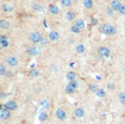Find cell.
I'll use <instances>...</instances> for the list:
<instances>
[{"mask_svg":"<svg viewBox=\"0 0 125 124\" xmlns=\"http://www.w3.org/2000/svg\"><path fill=\"white\" fill-rule=\"evenodd\" d=\"M100 32L102 34H104V35L112 36L114 34H116V27L110 23H104L100 26Z\"/></svg>","mask_w":125,"mask_h":124,"instance_id":"cell-1","label":"cell"},{"mask_svg":"<svg viewBox=\"0 0 125 124\" xmlns=\"http://www.w3.org/2000/svg\"><path fill=\"white\" fill-rule=\"evenodd\" d=\"M78 88V83H77V80L76 81H71V82H68V85L65 87V91L66 94L71 95V94H74L76 91V89Z\"/></svg>","mask_w":125,"mask_h":124,"instance_id":"cell-2","label":"cell"},{"mask_svg":"<svg viewBox=\"0 0 125 124\" xmlns=\"http://www.w3.org/2000/svg\"><path fill=\"white\" fill-rule=\"evenodd\" d=\"M29 40H31L33 44H39L44 40V37L41 36V34L38 33V32H32L28 36Z\"/></svg>","mask_w":125,"mask_h":124,"instance_id":"cell-3","label":"cell"},{"mask_svg":"<svg viewBox=\"0 0 125 124\" xmlns=\"http://www.w3.org/2000/svg\"><path fill=\"white\" fill-rule=\"evenodd\" d=\"M5 62L8 66H10V68H17V66L19 65V60H17V58L14 56H10V57H8V58H6Z\"/></svg>","mask_w":125,"mask_h":124,"instance_id":"cell-4","label":"cell"},{"mask_svg":"<svg viewBox=\"0 0 125 124\" xmlns=\"http://www.w3.org/2000/svg\"><path fill=\"white\" fill-rule=\"evenodd\" d=\"M61 36H60V33L58 30H50L49 34H48V39L50 41H53V42H57L58 40H60Z\"/></svg>","mask_w":125,"mask_h":124,"instance_id":"cell-5","label":"cell"},{"mask_svg":"<svg viewBox=\"0 0 125 124\" xmlns=\"http://www.w3.org/2000/svg\"><path fill=\"white\" fill-rule=\"evenodd\" d=\"M98 53H99V56L103 57V58H108L111 54V50L106 46H102V47L98 48Z\"/></svg>","mask_w":125,"mask_h":124,"instance_id":"cell-6","label":"cell"},{"mask_svg":"<svg viewBox=\"0 0 125 124\" xmlns=\"http://www.w3.org/2000/svg\"><path fill=\"white\" fill-rule=\"evenodd\" d=\"M122 5L123 3L121 2L120 0H112L110 2V7H111V9L113 10L114 12H119L120 11V9H121V7H122Z\"/></svg>","mask_w":125,"mask_h":124,"instance_id":"cell-7","label":"cell"},{"mask_svg":"<svg viewBox=\"0 0 125 124\" xmlns=\"http://www.w3.org/2000/svg\"><path fill=\"white\" fill-rule=\"evenodd\" d=\"M11 115V111L8 110L7 108H1L0 109V119L1 120H8Z\"/></svg>","mask_w":125,"mask_h":124,"instance_id":"cell-8","label":"cell"},{"mask_svg":"<svg viewBox=\"0 0 125 124\" xmlns=\"http://www.w3.org/2000/svg\"><path fill=\"white\" fill-rule=\"evenodd\" d=\"M56 117H57V119H59L60 121H63V120L66 119V112L62 108H58L57 110H56Z\"/></svg>","mask_w":125,"mask_h":124,"instance_id":"cell-9","label":"cell"},{"mask_svg":"<svg viewBox=\"0 0 125 124\" xmlns=\"http://www.w3.org/2000/svg\"><path fill=\"white\" fill-rule=\"evenodd\" d=\"M5 108H7L8 110L10 111H14L17 109V103L14 100H9L5 103Z\"/></svg>","mask_w":125,"mask_h":124,"instance_id":"cell-10","label":"cell"},{"mask_svg":"<svg viewBox=\"0 0 125 124\" xmlns=\"http://www.w3.org/2000/svg\"><path fill=\"white\" fill-rule=\"evenodd\" d=\"M27 53H28L29 56H38V54L40 53V49L37 46L33 45V46H31V47L27 49Z\"/></svg>","mask_w":125,"mask_h":124,"instance_id":"cell-11","label":"cell"},{"mask_svg":"<svg viewBox=\"0 0 125 124\" xmlns=\"http://www.w3.org/2000/svg\"><path fill=\"white\" fill-rule=\"evenodd\" d=\"M74 25H75L76 27L80 28V30H85L86 28V22L83 19H77V20L74 21Z\"/></svg>","mask_w":125,"mask_h":124,"instance_id":"cell-12","label":"cell"},{"mask_svg":"<svg viewBox=\"0 0 125 124\" xmlns=\"http://www.w3.org/2000/svg\"><path fill=\"white\" fill-rule=\"evenodd\" d=\"M84 115H85V110L83 108L78 107L74 110V117L77 118V119H82V118H84Z\"/></svg>","mask_w":125,"mask_h":124,"instance_id":"cell-13","label":"cell"},{"mask_svg":"<svg viewBox=\"0 0 125 124\" xmlns=\"http://www.w3.org/2000/svg\"><path fill=\"white\" fill-rule=\"evenodd\" d=\"M65 19L68 21H75L76 20V13L73 10H68L65 13Z\"/></svg>","mask_w":125,"mask_h":124,"instance_id":"cell-14","label":"cell"},{"mask_svg":"<svg viewBox=\"0 0 125 124\" xmlns=\"http://www.w3.org/2000/svg\"><path fill=\"white\" fill-rule=\"evenodd\" d=\"M1 10H2L5 13H11V12L14 10V8H13L12 5H10V3H3L2 7H1Z\"/></svg>","mask_w":125,"mask_h":124,"instance_id":"cell-15","label":"cell"},{"mask_svg":"<svg viewBox=\"0 0 125 124\" xmlns=\"http://www.w3.org/2000/svg\"><path fill=\"white\" fill-rule=\"evenodd\" d=\"M0 44H1V46H2L3 48H8L9 47V39H8V37L6 35H1L0 36Z\"/></svg>","mask_w":125,"mask_h":124,"instance_id":"cell-16","label":"cell"},{"mask_svg":"<svg viewBox=\"0 0 125 124\" xmlns=\"http://www.w3.org/2000/svg\"><path fill=\"white\" fill-rule=\"evenodd\" d=\"M65 77H66V80H68V82H71V81H76V78H77V74H76L75 72H73V71H68V72L66 73Z\"/></svg>","mask_w":125,"mask_h":124,"instance_id":"cell-17","label":"cell"},{"mask_svg":"<svg viewBox=\"0 0 125 124\" xmlns=\"http://www.w3.org/2000/svg\"><path fill=\"white\" fill-rule=\"evenodd\" d=\"M48 10H49V12L51 14H53V15H57V14H59V12H60L59 7H58L57 5H50L49 8H48Z\"/></svg>","mask_w":125,"mask_h":124,"instance_id":"cell-18","label":"cell"},{"mask_svg":"<svg viewBox=\"0 0 125 124\" xmlns=\"http://www.w3.org/2000/svg\"><path fill=\"white\" fill-rule=\"evenodd\" d=\"M0 28H1V30H9L10 28V22L7 21V20H5V19H1L0 20Z\"/></svg>","mask_w":125,"mask_h":124,"instance_id":"cell-19","label":"cell"},{"mask_svg":"<svg viewBox=\"0 0 125 124\" xmlns=\"http://www.w3.org/2000/svg\"><path fill=\"white\" fill-rule=\"evenodd\" d=\"M40 106H41V108H44V109H50V107H51V102H50V100H48V99H43L41 100V102H40Z\"/></svg>","mask_w":125,"mask_h":124,"instance_id":"cell-20","label":"cell"},{"mask_svg":"<svg viewBox=\"0 0 125 124\" xmlns=\"http://www.w3.org/2000/svg\"><path fill=\"white\" fill-rule=\"evenodd\" d=\"M96 95L97 97H99V98H104L107 96V91L104 88H98L96 91Z\"/></svg>","mask_w":125,"mask_h":124,"instance_id":"cell-21","label":"cell"},{"mask_svg":"<svg viewBox=\"0 0 125 124\" xmlns=\"http://www.w3.org/2000/svg\"><path fill=\"white\" fill-rule=\"evenodd\" d=\"M83 6L87 10H90L94 7V1H92V0H84V1H83Z\"/></svg>","mask_w":125,"mask_h":124,"instance_id":"cell-22","label":"cell"},{"mask_svg":"<svg viewBox=\"0 0 125 124\" xmlns=\"http://www.w3.org/2000/svg\"><path fill=\"white\" fill-rule=\"evenodd\" d=\"M85 50H86V48H85V46H84L83 44H78V45H76L75 51L77 52V53H84V52H85Z\"/></svg>","mask_w":125,"mask_h":124,"instance_id":"cell-23","label":"cell"},{"mask_svg":"<svg viewBox=\"0 0 125 124\" xmlns=\"http://www.w3.org/2000/svg\"><path fill=\"white\" fill-rule=\"evenodd\" d=\"M40 75V71L38 69H33V70L29 71V76L33 77V78H36Z\"/></svg>","mask_w":125,"mask_h":124,"instance_id":"cell-24","label":"cell"},{"mask_svg":"<svg viewBox=\"0 0 125 124\" xmlns=\"http://www.w3.org/2000/svg\"><path fill=\"white\" fill-rule=\"evenodd\" d=\"M73 3V0H61V5L64 8H70Z\"/></svg>","mask_w":125,"mask_h":124,"instance_id":"cell-25","label":"cell"},{"mask_svg":"<svg viewBox=\"0 0 125 124\" xmlns=\"http://www.w3.org/2000/svg\"><path fill=\"white\" fill-rule=\"evenodd\" d=\"M47 118H48V114H47L46 111H40V113H39V120H40V121H41V122L46 121Z\"/></svg>","mask_w":125,"mask_h":124,"instance_id":"cell-26","label":"cell"},{"mask_svg":"<svg viewBox=\"0 0 125 124\" xmlns=\"http://www.w3.org/2000/svg\"><path fill=\"white\" fill-rule=\"evenodd\" d=\"M118 98H119V101L124 105V102H125V91H123V93H121V94H119Z\"/></svg>","mask_w":125,"mask_h":124,"instance_id":"cell-27","label":"cell"},{"mask_svg":"<svg viewBox=\"0 0 125 124\" xmlns=\"http://www.w3.org/2000/svg\"><path fill=\"white\" fill-rule=\"evenodd\" d=\"M6 73H7V69H6L5 64L0 63V76H2V75H5Z\"/></svg>","mask_w":125,"mask_h":124,"instance_id":"cell-28","label":"cell"},{"mask_svg":"<svg viewBox=\"0 0 125 124\" xmlns=\"http://www.w3.org/2000/svg\"><path fill=\"white\" fill-rule=\"evenodd\" d=\"M71 32H72V33H74V34H80L82 30H80L78 27H76V26L73 24V25L71 26Z\"/></svg>","mask_w":125,"mask_h":124,"instance_id":"cell-29","label":"cell"},{"mask_svg":"<svg viewBox=\"0 0 125 124\" xmlns=\"http://www.w3.org/2000/svg\"><path fill=\"white\" fill-rule=\"evenodd\" d=\"M107 88H108L109 90H114V89H115V84H114V83H109V84L107 85Z\"/></svg>","mask_w":125,"mask_h":124,"instance_id":"cell-30","label":"cell"},{"mask_svg":"<svg viewBox=\"0 0 125 124\" xmlns=\"http://www.w3.org/2000/svg\"><path fill=\"white\" fill-rule=\"evenodd\" d=\"M119 13H120L121 15H125V5H122V7H121Z\"/></svg>","mask_w":125,"mask_h":124,"instance_id":"cell-31","label":"cell"},{"mask_svg":"<svg viewBox=\"0 0 125 124\" xmlns=\"http://www.w3.org/2000/svg\"><path fill=\"white\" fill-rule=\"evenodd\" d=\"M98 88H99V87L97 86V85H91V86H90V90L94 91V93H96L97 89H98Z\"/></svg>","mask_w":125,"mask_h":124,"instance_id":"cell-32","label":"cell"},{"mask_svg":"<svg viewBox=\"0 0 125 124\" xmlns=\"http://www.w3.org/2000/svg\"><path fill=\"white\" fill-rule=\"evenodd\" d=\"M107 12H108L109 15H113V13H114V11H113L112 9H111V7H109L108 9H107Z\"/></svg>","mask_w":125,"mask_h":124,"instance_id":"cell-33","label":"cell"},{"mask_svg":"<svg viewBox=\"0 0 125 124\" xmlns=\"http://www.w3.org/2000/svg\"><path fill=\"white\" fill-rule=\"evenodd\" d=\"M33 8H34V9H36V11H40V10H43V7H40V6H38V5H34Z\"/></svg>","mask_w":125,"mask_h":124,"instance_id":"cell-34","label":"cell"},{"mask_svg":"<svg viewBox=\"0 0 125 124\" xmlns=\"http://www.w3.org/2000/svg\"><path fill=\"white\" fill-rule=\"evenodd\" d=\"M91 23H92V24H97V21H96V20L92 19V20H91Z\"/></svg>","mask_w":125,"mask_h":124,"instance_id":"cell-35","label":"cell"},{"mask_svg":"<svg viewBox=\"0 0 125 124\" xmlns=\"http://www.w3.org/2000/svg\"><path fill=\"white\" fill-rule=\"evenodd\" d=\"M2 48H3V47L1 46V44H0V51H1V49H2Z\"/></svg>","mask_w":125,"mask_h":124,"instance_id":"cell-36","label":"cell"},{"mask_svg":"<svg viewBox=\"0 0 125 124\" xmlns=\"http://www.w3.org/2000/svg\"><path fill=\"white\" fill-rule=\"evenodd\" d=\"M124 73H125V66H124Z\"/></svg>","mask_w":125,"mask_h":124,"instance_id":"cell-37","label":"cell"},{"mask_svg":"<svg viewBox=\"0 0 125 124\" xmlns=\"http://www.w3.org/2000/svg\"><path fill=\"white\" fill-rule=\"evenodd\" d=\"M124 106H125V102H124Z\"/></svg>","mask_w":125,"mask_h":124,"instance_id":"cell-38","label":"cell"},{"mask_svg":"<svg viewBox=\"0 0 125 124\" xmlns=\"http://www.w3.org/2000/svg\"><path fill=\"white\" fill-rule=\"evenodd\" d=\"M73 1H74V0H73Z\"/></svg>","mask_w":125,"mask_h":124,"instance_id":"cell-39","label":"cell"},{"mask_svg":"<svg viewBox=\"0 0 125 124\" xmlns=\"http://www.w3.org/2000/svg\"><path fill=\"white\" fill-rule=\"evenodd\" d=\"M0 36H1V35H0Z\"/></svg>","mask_w":125,"mask_h":124,"instance_id":"cell-40","label":"cell"}]
</instances>
